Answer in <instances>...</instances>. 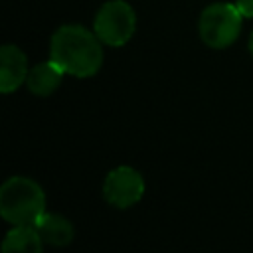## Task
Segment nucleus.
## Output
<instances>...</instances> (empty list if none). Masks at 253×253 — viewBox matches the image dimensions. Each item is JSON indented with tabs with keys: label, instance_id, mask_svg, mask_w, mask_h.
I'll list each match as a JSON object with an SVG mask.
<instances>
[{
	"label": "nucleus",
	"instance_id": "nucleus-1",
	"mask_svg": "<svg viewBox=\"0 0 253 253\" xmlns=\"http://www.w3.org/2000/svg\"><path fill=\"white\" fill-rule=\"evenodd\" d=\"M95 32L79 26L65 24L55 30L49 42V59L55 61L65 75L79 79L93 77L103 65V47Z\"/></svg>",
	"mask_w": 253,
	"mask_h": 253
},
{
	"label": "nucleus",
	"instance_id": "nucleus-2",
	"mask_svg": "<svg viewBox=\"0 0 253 253\" xmlns=\"http://www.w3.org/2000/svg\"><path fill=\"white\" fill-rule=\"evenodd\" d=\"M45 192L28 176H10L0 188V215L10 225H36L45 213Z\"/></svg>",
	"mask_w": 253,
	"mask_h": 253
},
{
	"label": "nucleus",
	"instance_id": "nucleus-3",
	"mask_svg": "<svg viewBox=\"0 0 253 253\" xmlns=\"http://www.w3.org/2000/svg\"><path fill=\"white\" fill-rule=\"evenodd\" d=\"M241 22H243V16L239 14L235 4H229V2L210 4L202 12L198 22L200 38L206 45L213 49H223L237 40L241 32Z\"/></svg>",
	"mask_w": 253,
	"mask_h": 253
},
{
	"label": "nucleus",
	"instance_id": "nucleus-4",
	"mask_svg": "<svg viewBox=\"0 0 253 253\" xmlns=\"http://www.w3.org/2000/svg\"><path fill=\"white\" fill-rule=\"evenodd\" d=\"M136 28V16L130 8V4L123 0H109L105 2L93 22V32L97 38L111 47L125 45Z\"/></svg>",
	"mask_w": 253,
	"mask_h": 253
},
{
	"label": "nucleus",
	"instance_id": "nucleus-5",
	"mask_svg": "<svg viewBox=\"0 0 253 253\" xmlns=\"http://www.w3.org/2000/svg\"><path fill=\"white\" fill-rule=\"evenodd\" d=\"M144 190H146L144 176L136 168L123 164L107 172L101 192L109 206L117 210H128L142 200Z\"/></svg>",
	"mask_w": 253,
	"mask_h": 253
},
{
	"label": "nucleus",
	"instance_id": "nucleus-6",
	"mask_svg": "<svg viewBox=\"0 0 253 253\" xmlns=\"http://www.w3.org/2000/svg\"><path fill=\"white\" fill-rule=\"evenodd\" d=\"M30 69L26 53L14 45L6 43L0 47V91L4 95L16 91L22 83H26Z\"/></svg>",
	"mask_w": 253,
	"mask_h": 253
},
{
	"label": "nucleus",
	"instance_id": "nucleus-7",
	"mask_svg": "<svg viewBox=\"0 0 253 253\" xmlns=\"http://www.w3.org/2000/svg\"><path fill=\"white\" fill-rule=\"evenodd\" d=\"M63 75H65L63 69L55 61L47 59L30 69V73L26 77V87L36 97H49L61 85Z\"/></svg>",
	"mask_w": 253,
	"mask_h": 253
},
{
	"label": "nucleus",
	"instance_id": "nucleus-8",
	"mask_svg": "<svg viewBox=\"0 0 253 253\" xmlns=\"http://www.w3.org/2000/svg\"><path fill=\"white\" fill-rule=\"evenodd\" d=\"M38 229V233L42 235L43 243L53 245V247H65L73 241L75 237V227L73 223L61 215V213H53V211H45L34 225Z\"/></svg>",
	"mask_w": 253,
	"mask_h": 253
},
{
	"label": "nucleus",
	"instance_id": "nucleus-9",
	"mask_svg": "<svg viewBox=\"0 0 253 253\" xmlns=\"http://www.w3.org/2000/svg\"><path fill=\"white\" fill-rule=\"evenodd\" d=\"M43 245L34 225H12L2 239V253H43Z\"/></svg>",
	"mask_w": 253,
	"mask_h": 253
},
{
	"label": "nucleus",
	"instance_id": "nucleus-10",
	"mask_svg": "<svg viewBox=\"0 0 253 253\" xmlns=\"http://www.w3.org/2000/svg\"><path fill=\"white\" fill-rule=\"evenodd\" d=\"M235 6L243 18H253V0H235Z\"/></svg>",
	"mask_w": 253,
	"mask_h": 253
},
{
	"label": "nucleus",
	"instance_id": "nucleus-11",
	"mask_svg": "<svg viewBox=\"0 0 253 253\" xmlns=\"http://www.w3.org/2000/svg\"><path fill=\"white\" fill-rule=\"evenodd\" d=\"M249 51H251V55H253V32H251V36H249Z\"/></svg>",
	"mask_w": 253,
	"mask_h": 253
}]
</instances>
